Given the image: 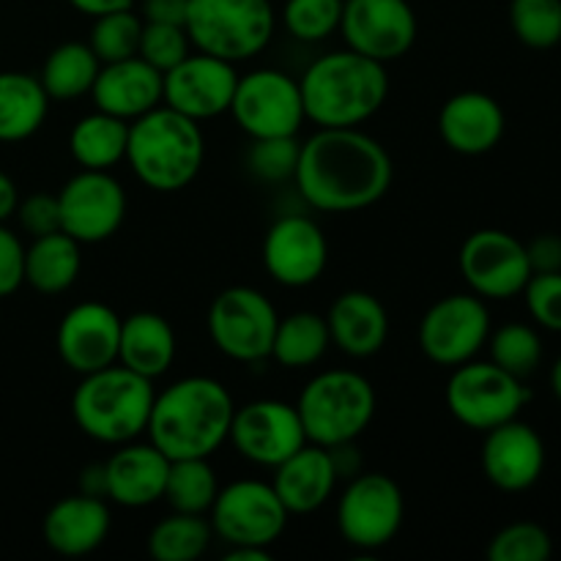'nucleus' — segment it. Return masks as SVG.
I'll list each match as a JSON object with an SVG mask.
<instances>
[{
    "label": "nucleus",
    "mask_w": 561,
    "mask_h": 561,
    "mask_svg": "<svg viewBox=\"0 0 561 561\" xmlns=\"http://www.w3.org/2000/svg\"><path fill=\"white\" fill-rule=\"evenodd\" d=\"M294 179L301 197L318 211H362L387 195L394 164L376 137L359 126H337L318 129L301 142Z\"/></svg>",
    "instance_id": "nucleus-1"
},
{
    "label": "nucleus",
    "mask_w": 561,
    "mask_h": 561,
    "mask_svg": "<svg viewBox=\"0 0 561 561\" xmlns=\"http://www.w3.org/2000/svg\"><path fill=\"white\" fill-rule=\"evenodd\" d=\"M233 414V398L217 378H181L153 398L148 442L168 460L211 458L228 442Z\"/></svg>",
    "instance_id": "nucleus-2"
},
{
    "label": "nucleus",
    "mask_w": 561,
    "mask_h": 561,
    "mask_svg": "<svg viewBox=\"0 0 561 561\" xmlns=\"http://www.w3.org/2000/svg\"><path fill=\"white\" fill-rule=\"evenodd\" d=\"M307 121L318 129L359 126L383 107L389 96L387 64L340 49L318 58L299 80Z\"/></svg>",
    "instance_id": "nucleus-3"
},
{
    "label": "nucleus",
    "mask_w": 561,
    "mask_h": 561,
    "mask_svg": "<svg viewBox=\"0 0 561 561\" xmlns=\"http://www.w3.org/2000/svg\"><path fill=\"white\" fill-rule=\"evenodd\" d=\"M206 159L201 121L159 104L129 124L126 162L153 192H181L197 179Z\"/></svg>",
    "instance_id": "nucleus-4"
},
{
    "label": "nucleus",
    "mask_w": 561,
    "mask_h": 561,
    "mask_svg": "<svg viewBox=\"0 0 561 561\" xmlns=\"http://www.w3.org/2000/svg\"><path fill=\"white\" fill-rule=\"evenodd\" d=\"M153 398L157 392L151 378L137 376L115 362L82 376L71 394V416L88 438L121 447L146 433Z\"/></svg>",
    "instance_id": "nucleus-5"
},
{
    "label": "nucleus",
    "mask_w": 561,
    "mask_h": 561,
    "mask_svg": "<svg viewBox=\"0 0 561 561\" xmlns=\"http://www.w3.org/2000/svg\"><path fill=\"white\" fill-rule=\"evenodd\" d=\"M376 405V389L356 370L321 373L296 400L307 442L318 447L356 442L370 427Z\"/></svg>",
    "instance_id": "nucleus-6"
},
{
    "label": "nucleus",
    "mask_w": 561,
    "mask_h": 561,
    "mask_svg": "<svg viewBox=\"0 0 561 561\" xmlns=\"http://www.w3.org/2000/svg\"><path fill=\"white\" fill-rule=\"evenodd\" d=\"M277 14L272 0H190L186 3V33L197 53L214 58H255L272 42Z\"/></svg>",
    "instance_id": "nucleus-7"
},
{
    "label": "nucleus",
    "mask_w": 561,
    "mask_h": 561,
    "mask_svg": "<svg viewBox=\"0 0 561 561\" xmlns=\"http://www.w3.org/2000/svg\"><path fill=\"white\" fill-rule=\"evenodd\" d=\"M531 392L524 381L510 376L493 362H463L453 367V376L447 381V409L460 425L471 431H491L515 420L529 403Z\"/></svg>",
    "instance_id": "nucleus-8"
},
{
    "label": "nucleus",
    "mask_w": 561,
    "mask_h": 561,
    "mask_svg": "<svg viewBox=\"0 0 561 561\" xmlns=\"http://www.w3.org/2000/svg\"><path fill=\"white\" fill-rule=\"evenodd\" d=\"M405 502L398 482L381 471H362L348 480L337 502L340 537L359 551H381L403 526Z\"/></svg>",
    "instance_id": "nucleus-9"
},
{
    "label": "nucleus",
    "mask_w": 561,
    "mask_h": 561,
    "mask_svg": "<svg viewBox=\"0 0 561 561\" xmlns=\"http://www.w3.org/2000/svg\"><path fill=\"white\" fill-rule=\"evenodd\" d=\"M208 513L214 535L230 548H272L290 518L272 482L257 480H239L219 488Z\"/></svg>",
    "instance_id": "nucleus-10"
},
{
    "label": "nucleus",
    "mask_w": 561,
    "mask_h": 561,
    "mask_svg": "<svg viewBox=\"0 0 561 561\" xmlns=\"http://www.w3.org/2000/svg\"><path fill=\"white\" fill-rule=\"evenodd\" d=\"M279 316L255 288L233 285L208 307V334L228 359L261 362L272 356Z\"/></svg>",
    "instance_id": "nucleus-11"
},
{
    "label": "nucleus",
    "mask_w": 561,
    "mask_h": 561,
    "mask_svg": "<svg viewBox=\"0 0 561 561\" xmlns=\"http://www.w3.org/2000/svg\"><path fill=\"white\" fill-rule=\"evenodd\" d=\"M236 124L252 137H296L307 121L299 80L279 69H257L239 77L233 102Z\"/></svg>",
    "instance_id": "nucleus-12"
},
{
    "label": "nucleus",
    "mask_w": 561,
    "mask_h": 561,
    "mask_svg": "<svg viewBox=\"0 0 561 561\" xmlns=\"http://www.w3.org/2000/svg\"><path fill=\"white\" fill-rule=\"evenodd\" d=\"M491 337V312L477 294H449L420 321V348L442 367L471 362Z\"/></svg>",
    "instance_id": "nucleus-13"
},
{
    "label": "nucleus",
    "mask_w": 561,
    "mask_h": 561,
    "mask_svg": "<svg viewBox=\"0 0 561 561\" xmlns=\"http://www.w3.org/2000/svg\"><path fill=\"white\" fill-rule=\"evenodd\" d=\"M458 263L471 294L482 299H513L524 294L531 277L524 241L496 228L471 233L460 247Z\"/></svg>",
    "instance_id": "nucleus-14"
},
{
    "label": "nucleus",
    "mask_w": 561,
    "mask_h": 561,
    "mask_svg": "<svg viewBox=\"0 0 561 561\" xmlns=\"http://www.w3.org/2000/svg\"><path fill=\"white\" fill-rule=\"evenodd\" d=\"M60 230L80 244H99L121 230L126 192L110 170H80L58 192Z\"/></svg>",
    "instance_id": "nucleus-15"
},
{
    "label": "nucleus",
    "mask_w": 561,
    "mask_h": 561,
    "mask_svg": "<svg viewBox=\"0 0 561 561\" xmlns=\"http://www.w3.org/2000/svg\"><path fill=\"white\" fill-rule=\"evenodd\" d=\"M416 11L409 0H345L340 33L354 53L378 64L403 58L416 42Z\"/></svg>",
    "instance_id": "nucleus-16"
},
{
    "label": "nucleus",
    "mask_w": 561,
    "mask_h": 561,
    "mask_svg": "<svg viewBox=\"0 0 561 561\" xmlns=\"http://www.w3.org/2000/svg\"><path fill=\"white\" fill-rule=\"evenodd\" d=\"M228 442H233L236 453L250 463L274 469L305 447L307 433L296 405L283 400H252L236 409Z\"/></svg>",
    "instance_id": "nucleus-17"
},
{
    "label": "nucleus",
    "mask_w": 561,
    "mask_h": 561,
    "mask_svg": "<svg viewBox=\"0 0 561 561\" xmlns=\"http://www.w3.org/2000/svg\"><path fill=\"white\" fill-rule=\"evenodd\" d=\"M236 85H239L236 64L206 53H190L179 66L164 71L162 104L192 121L217 118L230 110Z\"/></svg>",
    "instance_id": "nucleus-18"
},
{
    "label": "nucleus",
    "mask_w": 561,
    "mask_h": 561,
    "mask_svg": "<svg viewBox=\"0 0 561 561\" xmlns=\"http://www.w3.org/2000/svg\"><path fill=\"white\" fill-rule=\"evenodd\" d=\"M329 263V244L323 230L301 214L279 217L263 239V266L274 283L285 288L312 285Z\"/></svg>",
    "instance_id": "nucleus-19"
},
{
    "label": "nucleus",
    "mask_w": 561,
    "mask_h": 561,
    "mask_svg": "<svg viewBox=\"0 0 561 561\" xmlns=\"http://www.w3.org/2000/svg\"><path fill=\"white\" fill-rule=\"evenodd\" d=\"M121 316L102 301H82L58 327V354L69 370L88 376L118 362Z\"/></svg>",
    "instance_id": "nucleus-20"
},
{
    "label": "nucleus",
    "mask_w": 561,
    "mask_h": 561,
    "mask_svg": "<svg viewBox=\"0 0 561 561\" xmlns=\"http://www.w3.org/2000/svg\"><path fill=\"white\" fill-rule=\"evenodd\" d=\"M482 471L488 482L504 493H520L537 485L546 471V444L540 433L518 416L485 431Z\"/></svg>",
    "instance_id": "nucleus-21"
},
{
    "label": "nucleus",
    "mask_w": 561,
    "mask_h": 561,
    "mask_svg": "<svg viewBox=\"0 0 561 561\" xmlns=\"http://www.w3.org/2000/svg\"><path fill=\"white\" fill-rule=\"evenodd\" d=\"M91 96L96 110L131 124L135 118L162 104L164 75L153 69L148 60H142L140 55L113 60V64H102L91 88Z\"/></svg>",
    "instance_id": "nucleus-22"
},
{
    "label": "nucleus",
    "mask_w": 561,
    "mask_h": 561,
    "mask_svg": "<svg viewBox=\"0 0 561 561\" xmlns=\"http://www.w3.org/2000/svg\"><path fill=\"white\" fill-rule=\"evenodd\" d=\"M507 118L502 104L482 91L455 93L438 113V131L449 151L482 157L502 142Z\"/></svg>",
    "instance_id": "nucleus-23"
},
{
    "label": "nucleus",
    "mask_w": 561,
    "mask_h": 561,
    "mask_svg": "<svg viewBox=\"0 0 561 561\" xmlns=\"http://www.w3.org/2000/svg\"><path fill=\"white\" fill-rule=\"evenodd\" d=\"M113 526L107 499L75 493L49 507L44 515V542L60 557H88L104 546Z\"/></svg>",
    "instance_id": "nucleus-24"
},
{
    "label": "nucleus",
    "mask_w": 561,
    "mask_h": 561,
    "mask_svg": "<svg viewBox=\"0 0 561 561\" xmlns=\"http://www.w3.org/2000/svg\"><path fill=\"white\" fill-rule=\"evenodd\" d=\"M168 471L170 460L151 442L121 444L118 453L110 455V460L104 463L107 502L131 510L162 502Z\"/></svg>",
    "instance_id": "nucleus-25"
},
{
    "label": "nucleus",
    "mask_w": 561,
    "mask_h": 561,
    "mask_svg": "<svg viewBox=\"0 0 561 561\" xmlns=\"http://www.w3.org/2000/svg\"><path fill=\"white\" fill-rule=\"evenodd\" d=\"M337 482L329 449L307 442L290 458L274 466L272 488L288 515H310L329 502Z\"/></svg>",
    "instance_id": "nucleus-26"
},
{
    "label": "nucleus",
    "mask_w": 561,
    "mask_h": 561,
    "mask_svg": "<svg viewBox=\"0 0 561 561\" xmlns=\"http://www.w3.org/2000/svg\"><path fill=\"white\" fill-rule=\"evenodd\" d=\"M329 337L343 354L367 359L378 354L389 337L387 307L367 290H345L329 307Z\"/></svg>",
    "instance_id": "nucleus-27"
},
{
    "label": "nucleus",
    "mask_w": 561,
    "mask_h": 561,
    "mask_svg": "<svg viewBox=\"0 0 561 561\" xmlns=\"http://www.w3.org/2000/svg\"><path fill=\"white\" fill-rule=\"evenodd\" d=\"M175 359V332L159 312H131L121 318L118 365L129 367L142 378H159Z\"/></svg>",
    "instance_id": "nucleus-28"
},
{
    "label": "nucleus",
    "mask_w": 561,
    "mask_h": 561,
    "mask_svg": "<svg viewBox=\"0 0 561 561\" xmlns=\"http://www.w3.org/2000/svg\"><path fill=\"white\" fill-rule=\"evenodd\" d=\"M80 247V241L64 230L33 239V244L25 247V283L47 296L69 290L82 272Z\"/></svg>",
    "instance_id": "nucleus-29"
},
{
    "label": "nucleus",
    "mask_w": 561,
    "mask_h": 561,
    "mask_svg": "<svg viewBox=\"0 0 561 561\" xmlns=\"http://www.w3.org/2000/svg\"><path fill=\"white\" fill-rule=\"evenodd\" d=\"M49 96L25 71H0V142H22L44 126Z\"/></svg>",
    "instance_id": "nucleus-30"
},
{
    "label": "nucleus",
    "mask_w": 561,
    "mask_h": 561,
    "mask_svg": "<svg viewBox=\"0 0 561 561\" xmlns=\"http://www.w3.org/2000/svg\"><path fill=\"white\" fill-rule=\"evenodd\" d=\"M129 121L93 110L82 115L69 135V151L82 170H110L126 159Z\"/></svg>",
    "instance_id": "nucleus-31"
},
{
    "label": "nucleus",
    "mask_w": 561,
    "mask_h": 561,
    "mask_svg": "<svg viewBox=\"0 0 561 561\" xmlns=\"http://www.w3.org/2000/svg\"><path fill=\"white\" fill-rule=\"evenodd\" d=\"M99 69H102V60L96 58L91 44L64 42L47 55L38 80L49 102H75L91 93Z\"/></svg>",
    "instance_id": "nucleus-32"
},
{
    "label": "nucleus",
    "mask_w": 561,
    "mask_h": 561,
    "mask_svg": "<svg viewBox=\"0 0 561 561\" xmlns=\"http://www.w3.org/2000/svg\"><path fill=\"white\" fill-rule=\"evenodd\" d=\"M329 345H332V337H329L327 318L301 310L279 318L272 356L288 370H301V367H312L316 362H321Z\"/></svg>",
    "instance_id": "nucleus-33"
},
{
    "label": "nucleus",
    "mask_w": 561,
    "mask_h": 561,
    "mask_svg": "<svg viewBox=\"0 0 561 561\" xmlns=\"http://www.w3.org/2000/svg\"><path fill=\"white\" fill-rule=\"evenodd\" d=\"M219 493L217 471L208 458L170 460L168 482H164V502L173 513L206 515Z\"/></svg>",
    "instance_id": "nucleus-34"
},
{
    "label": "nucleus",
    "mask_w": 561,
    "mask_h": 561,
    "mask_svg": "<svg viewBox=\"0 0 561 561\" xmlns=\"http://www.w3.org/2000/svg\"><path fill=\"white\" fill-rule=\"evenodd\" d=\"M211 535V520H206V515L173 513L151 529L148 553L157 561H195L206 553Z\"/></svg>",
    "instance_id": "nucleus-35"
},
{
    "label": "nucleus",
    "mask_w": 561,
    "mask_h": 561,
    "mask_svg": "<svg viewBox=\"0 0 561 561\" xmlns=\"http://www.w3.org/2000/svg\"><path fill=\"white\" fill-rule=\"evenodd\" d=\"M488 348H491V362L507 370L510 376L526 378L537 373L542 362V340L537 329L526 327V323H504L502 329L491 332L488 337Z\"/></svg>",
    "instance_id": "nucleus-36"
},
{
    "label": "nucleus",
    "mask_w": 561,
    "mask_h": 561,
    "mask_svg": "<svg viewBox=\"0 0 561 561\" xmlns=\"http://www.w3.org/2000/svg\"><path fill=\"white\" fill-rule=\"evenodd\" d=\"M510 25L526 47H557L561 42V0H510Z\"/></svg>",
    "instance_id": "nucleus-37"
},
{
    "label": "nucleus",
    "mask_w": 561,
    "mask_h": 561,
    "mask_svg": "<svg viewBox=\"0 0 561 561\" xmlns=\"http://www.w3.org/2000/svg\"><path fill=\"white\" fill-rule=\"evenodd\" d=\"M140 33H142V16L135 14L131 9L110 11L93 20L91 27V49L102 64H113V60L135 58L140 49Z\"/></svg>",
    "instance_id": "nucleus-38"
},
{
    "label": "nucleus",
    "mask_w": 561,
    "mask_h": 561,
    "mask_svg": "<svg viewBox=\"0 0 561 561\" xmlns=\"http://www.w3.org/2000/svg\"><path fill=\"white\" fill-rule=\"evenodd\" d=\"M345 0H285L283 25L294 38L307 44L323 42L340 31Z\"/></svg>",
    "instance_id": "nucleus-39"
},
{
    "label": "nucleus",
    "mask_w": 561,
    "mask_h": 561,
    "mask_svg": "<svg viewBox=\"0 0 561 561\" xmlns=\"http://www.w3.org/2000/svg\"><path fill=\"white\" fill-rule=\"evenodd\" d=\"M553 553V540L540 524H510L488 542L491 561H548Z\"/></svg>",
    "instance_id": "nucleus-40"
},
{
    "label": "nucleus",
    "mask_w": 561,
    "mask_h": 561,
    "mask_svg": "<svg viewBox=\"0 0 561 561\" xmlns=\"http://www.w3.org/2000/svg\"><path fill=\"white\" fill-rule=\"evenodd\" d=\"M299 151L301 146L296 137H261V140H252L247 168L261 181H272V184L288 181L296 175Z\"/></svg>",
    "instance_id": "nucleus-41"
},
{
    "label": "nucleus",
    "mask_w": 561,
    "mask_h": 561,
    "mask_svg": "<svg viewBox=\"0 0 561 561\" xmlns=\"http://www.w3.org/2000/svg\"><path fill=\"white\" fill-rule=\"evenodd\" d=\"M190 33L184 25H164V22H146L142 20V33H140V55L142 60L164 71H170L173 66H179L181 60L190 55Z\"/></svg>",
    "instance_id": "nucleus-42"
},
{
    "label": "nucleus",
    "mask_w": 561,
    "mask_h": 561,
    "mask_svg": "<svg viewBox=\"0 0 561 561\" xmlns=\"http://www.w3.org/2000/svg\"><path fill=\"white\" fill-rule=\"evenodd\" d=\"M531 318L548 332H561V272L531 274L524 288Z\"/></svg>",
    "instance_id": "nucleus-43"
},
{
    "label": "nucleus",
    "mask_w": 561,
    "mask_h": 561,
    "mask_svg": "<svg viewBox=\"0 0 561 561\" xmlns=\"http://www.w3.org/2000/svg\"><path fill=\"white\" fill-rule=\"evenodd\" d=\"M16 219H20L22 230L33 239L38 236L58 233L60 230V203L58 195H47V192H36V195L25 197L16 206Z\"/></svg>",
    "instance_id": "nucleus-44"
},
{
    "label": "nucleus",
    "mask_w": 561,
    "mask_h": 561,
    "mask_svg": "<svg viewBox=\"0 0 561 561\" xmlns=\"http://www.w3.org/2000/svg\"><path fill=\"white\" fill-rule=\"evenodd\" d=\"M25 285V244L0 225V299L16 294Z\"/></svg>",
    "instance_id": "nucleus-45"
},
{
    "label": "nucleus",
    "mask_w": 561,
    "mask_h": 561,
    "mask_svg": "<svg viewBox=\"0 0 561 561\" xmlns=\"http://www.w3.org/2000/svg\"><path fill=\"white\" fill-rule=\"evenodd\" d=\"M526 255H529L531 274L542 272H561V236L542 233L526 244Z\"/></svg>",
    "instance_id": "nucleus-46"
},
{
    "label": "nucleus",
    "mask_w": 561,
    "mask_h": 561,
    "mask_svg": "<svg viewBox=\"0 0 561 561\" xmlns=\"http://www.w3.org/2000/svg\"><path fill=\"white\" fill-rule=\"evenodd\" d=\"M186 3L190 0H142V20L164 22V25H184Z\"/></svg>",
    "instance_id": "nucleus-47"
},
{
    "label": "nucleus",
    "mask_w": 561,
    "mask_h": 561,
    "mask_svg": "<svg viewBox=\"0 0 561 561\" xmlns=\"http://www.w3.org/2000/svg\"><path fill=\"white\" fill-rule=\"evenodd\" d=\"M329 449V458H332L334 471H337V480H354L356 474H362V455L356 449V442H343L334 444Z\"/></svg>",
    "instance_id": "nucleus-48"
},
{
    "label": "nucleus",
    "mask_w": 561,
    "mask_h": 561,
    "mask_svg": "<svg viewBox=\"0 0 561 561\" xmlns=\"http://www.w3.org/2000/svg\"><path fill=\"white\" fill-rule=\"evenodd\" d=\"M80 493L88 496L107 499V477H104V463H93L80 471Z\"/></svg>",
    "instance_id": "nucleus-49"
},
{
    "label": "nucleus",
    "mask_w": 561,
    "mask_h": 561,
    "mask_svg": "<svg viewBox=\"0 0 561 561\" xmlns=\"http://www.w3.org/2000/svg\"><path fill=\"white\" fill-rule=\"evenodd\" d=\"M71 9H77L80 14H88V16H102V14H110V11H121V9H131L135 5V0H69Z\"/></svg>",
    "instance_id": "nucleus-50"
},
{
    "label": "nucleus",
    "mask_w": 561,
    "mask_h": 561,
    "mask_svg": "<svg viewBox=\"0 0 561 561\" xmlns=\"http://www.w3.org/2000/svg\"><path fill=\"white\" fill-rule=\"evenodd\" d=\"M16 206H20V192H16V184L3 173V170H0V225H3L9 217H14Z\"/></svg>",
    "instance_id": "nucleus-51"
},
{
    "label": "nucleus",
    "mask_w": 561,
    "mask_h": 561,
    "mask_svg": "<svg viewBox=\"0 0 561 561\" xmlns=\"http://www.w3.org/2000/svg\"><path fill=\"white\" fill-rule=\"evenodd\" d=\"M268 559H272L268 548H250V546L230 548L228 557H225V561H268Z\"/></svg>",
    "instance_id": "nucleus-52"
},
{
    "label": "nucleus",
    "mask_w": 561,
    "mask_h": 561,
    "mask_svg": "<svg viewBox=\"0 0 561 561\" xmlns=\"http://www.w3.org/2000/svg\"><path fill=\"white\" fill-rule=\"evenodd\" d=\"M551 389H553V394H557L559 403H561V356H559L557 365H553V370H551Z\"/></svg>",
    "instance_id": "nucleus-53"
}]
</instances>
